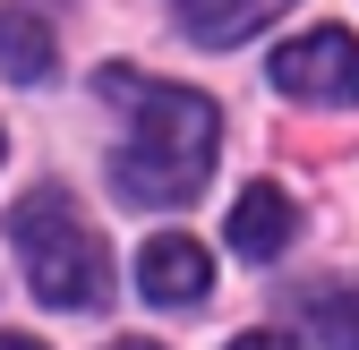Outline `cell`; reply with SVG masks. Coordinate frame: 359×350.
I'll use <instances>...</instances> for the list:
<instances>
[{"label": "cell", "mask_w": 359, "mask_h": 350, "mask_svg": "<svg viewBox=\"0 0 359 350\" xmlns=\"http://www.w3.org/2000/svg\"><path fill=\"white\" fill-rule=\"evenodd\" d=\"M103 94L128 103V146L111 154V188L128 205H189L214 171V137L222 120L197 85H163L137 69H103Z\"/></svg>", "instance_id": "cell-1"}, {"label": "cell", "mask_w": 359, "mask_h": 350, "mask_svg": "<svg viewBox=\"0 0 359 350\" xmlns=\"http://www.w3.org/2000/svg\"><path fill=\"white\" fill-rule=\"evenodd\" d=\"M9 239L26 256V282L43 308H69V316H95L103 299H111V256L95 239V223L77 214L69 188H34L9 205Z\"/></svg>", "instance_id": "cell-2"}, {"label": "cell", "mask_w": 359, "mask_h": 350, "mask_svg": "<svg viewBox=\"0 0 359 350\" xmlns=\"http://www.w3.org/2000/svg\"><path fill=\"white\" fill-rule=\"evenodd\" d=\"M265 77H274V94H291V103H359V34H342V26L291 34L283 52L265 60Z\"/></svg>", "instance_id": "cell-3"}, {"label": "cell", "mask_w": 359, "mask_h": 350, "mask_svg": "<svg viewBox=\"0 0 359 350\" xmlns=\"http://www.w3.org/2000/svg\"><path fill=\"white\" fill-rule=\"evenodd\" d=\"M137 282H146V299H163V308H197V299L214 290V256L189 231H163V239L137 248Z\"/></svg>", "instance_id": "cell-4"}, {"label": "cell", "mask_w": 359, "mask_h": 350, "mask_svg": "<svg viewBox=\"0 0 359 350\" xmlns=\"http://www.w3.org/2000/svg\"><path fill=\"white\" fill-rule=\"evenodd\" d=\"M291 231H299V205L274 188V180H257V188H240V205H231V248L240 256H283L291 248Z\"/></svg>", "instance_id": "cell-5"}, {"label": "cell", "mask_w": 359, "mask_h": 350, "mask_svg": "<svg viewBox=\"0 0 359 350\" xmlns=\"http://www.w3.org/2000/svg\"><path fill=\"white\" fill-rule=\"evenodd\" d=\"M291 308H299V325L317 333L325 350H359V282H342V274L334 282H308Z\"/></svg>", "instance_id": "cell-6"}, {"label": "cell", "mask_w": 359, "mask_h": 350, "mask_svg": "<svg viewBox=\"0 0 359 350\" xmlns=\"http://www.w3.org/2000/svg\"><path fill=\"white\" fill-rule=\"evenodd\" d=\"M171 9H180V26L197 43H248L265 18H283L291 0H171Z\"/></svg>", "instance_id": "cell-7"}, {"label": "cell", "mask_w": 359, "mask_h": 350, "mask_svg": "<svg viewBox=\"0 0 359 350\" xmlns=\"http://www.w3.org/2000/svg\"><path fill=\"white\" fill-rule=\"evenodd\" d=\"M0 69H9L18 85H43L60 69V43H52V26H43L34 9H0Z\"/></svg>", "instance_id": "cell-8"}, {"label": "cell", "mask_w": 359, "mask_h": 350, "mask_svg": "<svg viewBox=\"0 0 359 350\" xmlns=\"http://www.w3.org/2000/svg\"><path fill=\"white\" fill-rule=\"evenodd\" d=\"M231 350H299V342H291V333H274V325H265V333H240Z\"/></svg>", "instance_id": "cell-9"}, {"label": "cell", "mask_w": 359, "mask_h": 350, "mask_svg": "<svg viewBox=\"0 0 359 350\" xmlns=\"http://www.w3.org/2000/svg\"><path fill=\"white\" fill-rule=\"evenodd\" d=\"M0 350H43V342L34 333H0Z\"/></svg>", "instance_id": "cell-10"}, {"label": "cell", "mask_w": 359, "mask_h": 350, "mask_svg": "<svg viewBox=\"0 0 359 350\" xmlns=\"http://www.w3.org/2000/svg\"><path fill=\"white\" fill-rule=\"evenodd\" d=\"M111 350H154V342H111Z\"/></svg>", "instance_id": "cell-11"}]
</instances>
